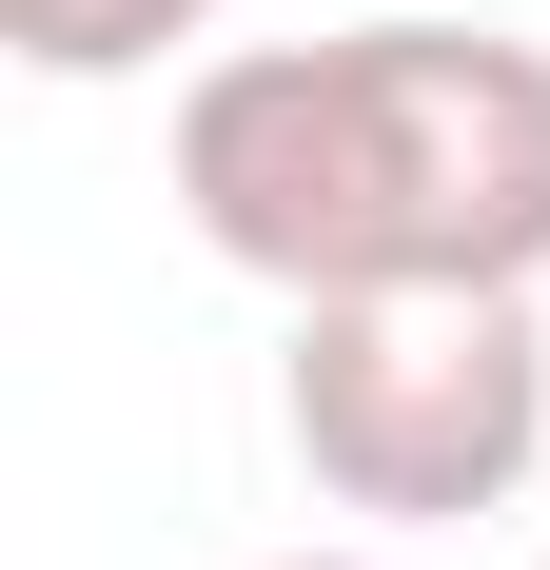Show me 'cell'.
I'll return each mask as SVG.
<instances>
[{
    "instance_id": "6da1fadb",
    "label": "cell",
    "mask_w": 550,
    "mask_h": 570,
    "mask_svg": "<svg viewBox=\"0 0 550 570\" xmlns=\"http://www.w3.org/2000/svg\"><path fill=\"white\" fill-rule=\"evenodd\" d=\"M177 217L256 295H393V276H550V40L511 20H354L236 40L177 79Z\"/></svg>"
},
{
    "instance_id": "7a4b0ae2",
    "label": "cell",
    "mask_w": 550,
    "mask_h": 570,
    "mask_svg": "<svg viewBox=\"0 0 550 570\" xmlns=\"http://www.w3.org/2000/svg\"><path fill=\"white\" fill-rule=\"evenodd\" d=\"M275 433L334 512L374 531H452L511 512L550 472V315L492 276H393V295H295L275 354Z\"/></svg>"
},
{
    "instance_id": "3957f363",
    "label": "cell",
    "mask_w": 550,
    "mask_h": 570,
    "mask_svg": "<svg viewBox=\"0 0 550 570\" xmlns=\"http://www.w3.org/2000/svg\"><path fill=\"white\" fill-rule=\"evenodd\" d=\"M217 20V0H0V40L40 59V79H138V59H177Z\"/></svg>"
},
{
    "instance_id": "277c9868",
    "label": "cell",
    "mask_w": 550,
    "mask_h": 570,
    "mask_svg": "<svg viewBox=\"0 0 550 570\" xmlns=\"http://www.w3.org/2000/svg\"><path fill=\"white\" fill-rule=\"evenodd\" d=\"M275 570H393V551H275Z\"/></svg>"
},
{
    "instance_id": "5b68a950",
    "label": "cell",
    "mask_w": 550,
    "mask_h": 570,
    "mask_svg": "<svg viewBox=\"0 0 550 570\" xmlns=\"http://www.w3.org/2000/svg\"><path fill=\"white\" fill-rule=\"evenodd\" d=\"M531 570H550V551H531Z\"/></svg>"
}]
</instances>
